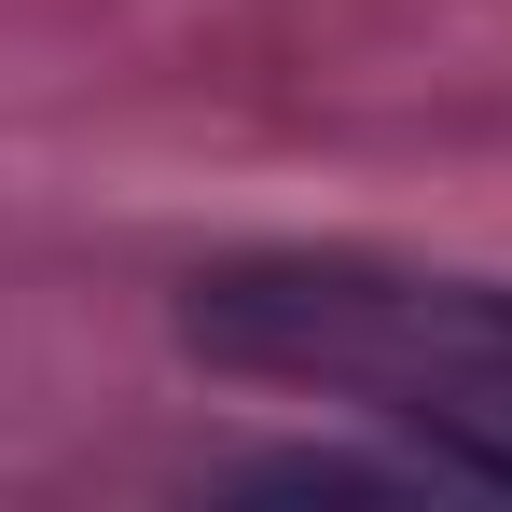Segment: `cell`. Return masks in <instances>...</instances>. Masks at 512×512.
Listing matches in <instances>:
<instances>
[{
  "label": "cell",
  "instance_id": "1",
  "mask_svg": "<svg viewBox=\"0 0 512 512\" xmlns=\"http://www.w3.org/2000/svg\"><path fill=\"white\" fill-rule=\"evenodd\" d=\"M180 333L222 374L319 388L346 416L429 443L443 471L512 485V277H416L360 250H263L208 263Z\"/></svg>",
  "mask_w": 512,
  "mask_h": 512
}]
</instances>
